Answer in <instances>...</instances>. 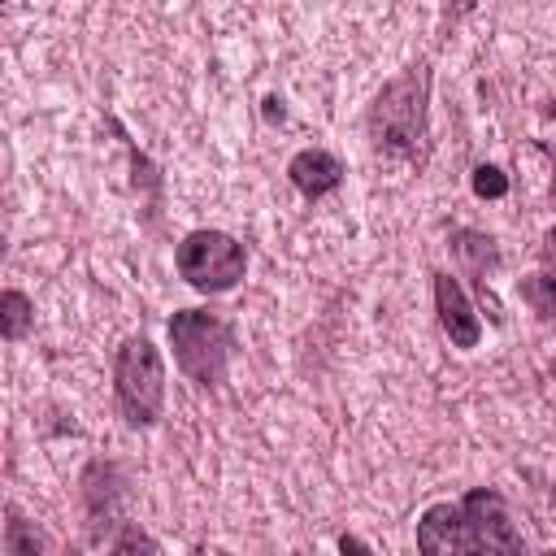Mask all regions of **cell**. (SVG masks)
Instances as JSON below:
<instances>
[{
    "label": "cell",
    "instance_id": "obj_1",
    "mask_svg": "<svg viewBox=\"0 0 556 556\" xmlns=\"http://www.w3.org/2000/svg\"><path fill=\"white\" fill-rule=\"evenodd\" d=\"M421 556H521L526 539L500 491L473 486L460 504H430L417 517Z\"/></svg>",
    "mask_w": 556,
    "mask_h": 556
},
{
    "label": "cell",
    "instance_id": "obj_4",
    "mask_svg": "<svg viewBox=\"0 0 556 556\" xmlns=\"http://www.w3.org/2000/svg\"><path fill=\"white\" fill-rule=\"evenodd\" d=\"M169 348L178 369L200 382V387H217L226 382V365H230V326L208 313V308H178L169 317Z\"/></svg>",
    "mask_w": 556,
    "mask_h": 556
},
{
    "label": "cell",
    "instance_id": "obj_5",
    "mask_svg": "<svg viewBox=\"0 0 556 556\" xmlns=\"http://www.w3.org/2000/svg\"><path fill=\"white\" fill-rule=\"evenodd\" d=\"M174 261H178V274L187 278V287H195L204 295L230 291L248 269L243 243L235 235H226V230H191L178 243Z\"/></svg>",
    "mask_w": 556,
    "mask_h": 556
},
{
    "label": "cell",
    "instance_id": "obj_2",
    "mask_svg": "<svg viewBox=\"0 0 556 556\" xmlns=\"http://www.w3.org/2000/svg\"><path fill=\"white\" fill-rule=\"evenodd\" d=\"M430 65H408L369 104V143L378 156H417L426 143Z\"/></svg>",
    "mask_w": 556,
    "mask_h": 556
},
{
    "label": "cell",
    "instance_id": "obj_10",
    "mask_svg": "<svg viewBox=\"0 0 556 556\" xmlns=\"http://www.w3.org/2000/svg\"><path fill=\"white\" fill-rule=\"evenodd\" d=\"M30 326H35V304H30V295H22L17 287H9V291L0 295V334H4L9 343H17V339H26Z\"/></svg>",
    "mask_w": 556,
    "mask_h": 556
},
{
    "label": "cell",
    "instance_id": "obj_13",
    "mask_svg": "<svg viewBox=\"0 0 556 556\" xmlns=\"http://www.w3.org/2000/svg\"><path fill=\"white\" fill-rule=\"evenodd\" d=\"M473 195L500 200V195H508V178H504L495 165H478V169H473Z\"/></svg>",
    "mask_w": 556,
    "mask_h": 556
},
{
    "label": "cell",
    "instance_id": "obj_9",
    "mask_svg": "<svg viewBox=\"0 0 556 556\" xmlns=\"http://www.w3.org/2000/svg\"><path fill=\"white\" fill-rule=\"evenodd\" d=\"M452 252H456V261H460L473 278H482V282H486V269L500 261L495 239L482 235V230H456V235H452Z\"/></svg>",
    "mask_w": 556,
    "mask_h": 556
},
{
    "label": "cell",
    "instance_id": "obj_11",
    "mask_svg": "<svg viewBox=\"0 0 556 556\" xmlns=\"http://www.w3.org/2000/svg\"><path fill=\"white\" fill-rule=\"evenodd\" d=\"M521 295H526L543 317H556V274H534V278L521 287Z\"/></svg>",
    "mask_w": 556,
    "mask_h": 556
},
{
    "label": "cell",
    "instance_id": "obj_7",
    "mask_svg": "<svg viewBox=\"0 0 556 556\" xmlns=\"http://www.w3.org/2000/svg\"><path fill=\"white\" fill-rule=\"evenodd\" d=\"M287 178H291V187H295L300 195L321 200L326 191H334V187L343 182V161H339L334 152H326V148H304V152L291 156Z\"/></svg>",
    "mask_w": 556,
    "mask_h": 556
},
{
    "label": "cell",
    "instance_id": "obj_16",
    "mask_svg": "<svg viewBox=\"0 0 556 556\" xmlns=\"http://www.w3.org/2000/svg\"><path fill=\"white\" fill-rule=\"evenodd\" d=\"M552 152H556V148H552Z\"/></svg>",
    "mask_w": 556,
    "mask_h": 556
},
{
    "label": "cell",
    "instance_id": "obj_3",
    "mask_svg": "<svg viewBox=\"0 0 556 556\" xmlns=\"http://www.w3.org/2000/svg\"><path fill=\"white\" fill-rule=\"evenodd\" d=\"M117 408L130 426H152L165 408V361L148 334H130L113 356Z\"/></svg>",
    "mask_w": 556,
    "mask_h": 556
},
{
    "label": "cell",
    "instance_id": "obj_12",
    "mask_svg": "<svg viewBox=\"0 0 556 556\" xmlns=\"http://www.w3.org/2000/svg\"><path fill=\"white\" fill-rule=\"evenodd\" d=\"M109 556H156V543L139 526H122L117 539H113V547H109Z\"/></svg>",
    "mask_w": 556,
    "mask_h": 556
},
{
    "label": "cell",
    "instance_id": "obj_15",
    "mask_svg": "<svg viewBox=\"0 0 556 556\" xmlns=\"http://www.w3.org/2000/svg\"><path fill=\"white\" fill-rule=\"evenodd\" d=\"M543 556H556V552H543Z\"/></svg>",
    "mask_w": 556,
    "mask_h": 556
},
{
    "label": "cell",
    "instance_id": "obj_6",
    "mask_svg": "<svg viewBox=\"0 0 556 556\" xmlns=\"http://www.w3.org/2000/svg\"><path fill=\"white\" fill-rule=\"evenodd\" d=\"M434 313H439V326H443V334L452 339V348H478V339H482V317L473 313L465 287H460L452 274H434Z\"/></svg>",
    "mask_w": 556,
    "mask_h": 556
},
{
    "label": "cell",
    "instance_id": "obj_14",
    "mask_svg": "<svg viewBox=\"0 0 556 556\" xmlns=\"http://www.w3.org/2000/svg\"><path fill=\"white\" fill-rule=\"evenodd\" d=\"M339 556H374V552H369L356 534H343V539H339Z\"/></svg>",
    "mask_w": 556,
    "mask_h": 556
},
{
    "label": "cell",
    "instance_id": "obj_8",
    "mask_svg": "<svg viewBox=\"0 0 556 556\" xmlns=\"http://www.w3.org/2000/svg\"><path fill=\"white\" fill-rule=\"evenodd\" d=\"M4 547H9V556H61L56 543H52L35 521H26L17 508H9V521H4Z\"/></svg>",
    "mask_w": 556,
    "mask_h": 556
}]
</instances>
